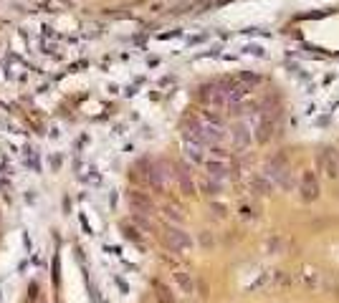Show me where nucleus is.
<instances>
[{
	"label": "nucleus",
	"mask_w": 339,
	"mask_h": 303,
	"mask_svg": "<svg viewBox=\"0 0 339 303\" xmlns=\"http://www.w3.org/2000/svg\"><path fill=\"white\" fill-rule=\"evenodd\" d=\"M301 197L304 200H316V195H319V185H316V180H314V175L311 172H304L301 175Z\"/></svg>",
	"instance_id": "f03ea898"
},
{
	"label": "nucleus",
	"mask_w": 339,
	"mask_h": 303,
	"mask_svg": "<svg viewBox=\"0 0 339 303\" xmlns=\"http://www.w3.org/2000/svg\"><path fill=\"white\" fill-rule=\"evenodd\" d=\"M304 283H306V288H319V273L316 270H304Z\"/></svg>",
	"instance_id": "423d86ee"
},
{
	"label": "nucleus",
	"mask_w": 339,
	"mask_h": 303,
	"mask_svg": "<svg viewBox=\"0 0 339 303\" xmlns=\"http://www.w3.org/2000/svg\"><path fill=\"white\" fill-rule=\"evenodd\" d=\"M154 290H157V300H159V303H175V295H173V290H170L167 285L157 283Z\"/></svg>",
	"instance_id": "39448f33"
},
{
	"label": "nucleus",
	"mask_w": 339,
	"mask_h": 303,
	"mask_svg": "<svg viewBox=\"0 0 339 303\" xmlns=\"http://www.w3.org/2000/svg\"><path fill=\"white\" fill-rule=\"evenodd\" d=\"M167 240L173 243V245H175L178 250H183V248H190V238H188L185 233H180V230H170Z\"/></svg>",
	"instance_id": "20e7f679"
},
{
	"label": "nucleus",
	"mask_w": 339,
	"mask_h": 303,
	"mask_svg": "<svg viewBox=\"0 0 339 303\" xmlns=\"http://www.w3.org/2000/svg\"><path fill=\"white\" fill-rule=\"evenodd\" d=\"M319 162L324 165V175H326V177H336V175H339V157H336L334 149L324 152V155L319 157Z\"/></svg>",
	"instance_id": "f257e3e1"
},
{
	"label": "nucleus",
	"mask_w": 339,
	"mask_h": 303,
	"mask_svg": "<svg viewBox=\"0 0 339 303\" xmlns=\"http://www.w3.org/2000/svg\"><path fill=\"white\" fill-rule=\"evenodd\" d=\"M175 283L183 288V293H193L195 290V283H193V275L188 270H178L175 273Z\"/></svg>",
	"instance_id": "7ed1b4c3"
}]
</instances>
